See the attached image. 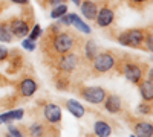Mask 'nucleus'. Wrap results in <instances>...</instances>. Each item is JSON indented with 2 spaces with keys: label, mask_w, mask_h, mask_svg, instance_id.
Wrapping results in <instances>:
<instances>
[{
  "label": "nucleus",
  "mask_w": 153,
  "mask_h": 137,
  "mask_svg": "<svg viewBox=\"0 0 153 137\" xmlns=\"http://www.w3.org/2000/svg\"><path fill=\"white\" fill-rule=\"evenodd\" d=\"M46 43H51V47H52V52L55 55H63V53H68L71 52L74 46H75V38L68 34V32H58V34H54V35H48L45 38Z\"/></svg>",
  "instance_id": "nucleus-1"
},
{
  "label": "nucleus",
  "mask_w": 153,
  "mask_h": 137,
  "mask_svg": "<svg viewBox=\"0 0 153 137\" xmlns=\"http://www.w3.org/2000/svg\"><path fill=\"white\" fill-rule=\"evenodd\" d=\"M144 37H146V31L144 29H129V31H124L121 32L117 40L120 44L127 46V47H143V41H144Z\"/></svg>",
  "instance_id": "nucleus-2"
},
{
  "label": "nucleus",
  "mask_w": 153,
  "mask_h": 137,
  "mask_svg": "<svg viewBox=\"0 0 153 137\" xmlns=\"http://www.w3.org/2000/svg\"><path fill=\"white\" fill-rule=\"evenodd\" d=\"M117 64V59H115V55L112 52H101L97 53L95 58L92 59V69L95 73L103 75L107 73L109 70H112Z\"/></svg>",
  "instance_id": "nucleus-3"
},
{
  "label": "nucleus",
  "mask_w": 153,
  "mask_h": 137,
  "mask_svg": "<svg viewBox=\"0 0 153 137\" xmlns=\"http://www.w3.org/2000/svg\"><path fill=\"white\" fill-rule=\"evenodd\" d=\"M80 96L84 99L86 102H91V104H103L104 97L107 96L106 90L103 87H97V85H91V87H84L80 92Z\"/></svg>",
  "instance_id": "nucleus-4"
},
{
  "label": "nucleus",
  "mask_w": 153,
  "mask_h": 137,
  "mask_svg": "<svg viewBox=\"0 0 153 137\" xmlns=\"http://www.w3.org/2000/svg\"><path fill=\"white\" fill-rule=\"evenodd\" d=\"M78 66V55L74 53V52H68V53H63L58 56L57 63H55V67L58 69V72H63V73H71L76 69Z\"/></svg>",
  "instance_id": "nucleus-5"
},
{
  "label": "nucleus",
  "mask_w": 153,
  "mask_h": 137,
  "mask_svg": "<svg viewBox=\"0 0 153 137\" xmlns=\"http://www.w3.org/2000/svg\"><path fill=\"white\" fill-rule=\"evenodd\" d=\"M123 75L126 76L127 81H130L132 84H139L143 81V69L139 64L132 63V61H126L123 64Z\"/></svg>",
  "instance_id": "nucleus-6"
},
{
  "label": "nucleus",
  "mask_w": 153,
  "mask_h": 137,
  "mask_svg": "<svg viewBox=\"0 0 153 137\" xmlns=\"http://www.w3.org/2000/svg\"><path fill=\"white\" fill-rule=\"evenodd\" d=\"M115 20V11L110 5H103L100 8V11L97 12V17L95 21L100 28H109L110 24Z\"/></svg>",
  "instance_id": "nucleus-7"
},
{
  "label": "nucleus",
  "mask_w": 153,
  "mask_h": 137,
  "mask_svg": "<svg viewBox=\"0 0 153 137\" xmlns=\"http://www.w3.org/2000/svg\"><path fill=\"white\" fill-rule=\"evenodd\" d=\"M9 29H11L14 37H17V38H25V37L29 34V24L23 18H12L9 21Z\"/></svg>",
  "instance_id": "nucleus-8"
},
{
  "label": "nucleus",
  "mask_w": 153,
  "mask_h": 137,
  "mask_svg": "<svg viewBox=\"0 0 153 137\" xmlns=\"http://www.w3.org/2000/svg\"><path fill=\"white\" fill-rule=\"evenodd\" d=\"M43 116H45V119H46L49 123H58V122H61L63 113H61L60 105L49 102V104H46V105L43 107Z\"/></svg>",
  "instance_id": "nucleus-9"
},
{
  "label": "nucleus",
  "mask_w": 153,
  "mask_h": 137,
  "mask_svg": "<svg viewBox=\"0 0 153 137\" xmlns=\"http://www.w3.org/2000/svg\"><path fill=\"white\" fill-rule=\"evenodd\" d=\"M37 89H38V85H37L35 79L31 78V76H25V78L19 82V92H20V95L25 96V97H31V96L37 92Z\"/></svg>",
  "instance_id": "nucleus-10"
},
{
  "label": "nucleus",
  "mask_w": 153,
  "mask_h": 137,
  "mask_svg": "<svg viewBox=\"0 0 153 137\" xmlns=\"http://www.w3.org/2000/svg\"><path fill=\"white\" fill-rule=\"evenodd\" d=\"M104 108L112 114H117L121 111L123 108V102H121V97L117 96V95H110V96H106L104 97Z\"/></svg>",
  "instance_id": "nucleus-11"
},
{
  "label": "nucleus",
  "mask_w": 153,
  "mask_h": 137,
  "mask_svg": "<svg viewBox=\"0 0 153 137\" xmlns=\"http://www.w3.org/2000/svg\"><path fill=\"white\" fill-rule=\"evenodd\" d=\"M80 9H81V14L87 20H95L97 12H98V5L94 2V0H81Z\"/></svg>",
  "instance_id": "nucleus-12"
},
{
  "label": "nucleus",
  "mask_w": 153,
  "mask_h": 137,
  "mask_svg": "<svg viewBox=\"0 0 153 137\" xmlns=\"http://www.w3.org/2000/svg\"><path fill=\"white\" fill-rule=\"evenodd\" d=\"M133 133L136 137H153V125L147 120L136 122L133 125Z\"/></svg>",
  "instance_id": "nucleus-13"
},
{
  "label": "nucleus",
  "mask_w": 153,
  "mask_h": 137,
  "mask_svg": "<svg viewBox=\"0 0 153 137\" xmlns=\"http://www.w3.org/2000/svg\"><path fill=\"white\" fill-rule=\"evenodd\" d=\"M66 110L76 119H81L86 114V108L83 107V104H80L78 101H74V99L66 101Z\"/></svg>",
  "instance_id": "nucleus-14"
},
{
  "label": "nucleus",
  "mask_w": 153,
  "mask_h": 137,
  "mask_svg": "<svg viewBox=\"0 0 153 137\" xmlns=\"http://www.w3.org/2000/svg\"><path fill=\"white\" fill-rule=\"evenodd\" d=\"M139 93L144 102H152L153 101V81H141L139 82Z\"/></svg>",
  "instance_id": "nucleus-15"
},
{
  "label": "nucleus",
  "mask_w": 153,
  "mask_h": 137,
  "mask_svg": "<svg viewBox=\"0 0 153 137\" xmlns=\"http://www.w3.org/2000/svg\"><path fill=\"white\" fill-rule=\"evenodd\" d=\"M69 20H71V26H74V29L80 31L83 34H91L92 29L89 24H86V21H83V18H80L76 14H69Z\"/></svg>",
  "instance_id": "nucleus-16"
},
{
  "label": "nucleus",
  "mask_w": 153,
  "mask_h": 137,
  "mask_svg": "<svg viewBox=\"0 0 153 137\" xmlns=\"http://www.w3.org/2000/svg\"><path fill=\"white\" fill-rule=\"evenodd\" d=\"M94 133L97 137H110L112 134V127L106 120H97L94 123Z\"/></svg>",
  "instance_id": "nucleus-17"
},
{
  "label": "nucleus",
  "mask_w": 153,
  "mask_h": 137,
  "mask_svg": "<svg viewBox=\"0 0 153 137\" xmlns=\"http://www.w3.org/2000/svg\"><path fill=\"white\" fill-rule=\"evenodd\" d=\"M25 116V110L17 108V110H9L6 113L0 114V122L2 123H11L12 120H20Z\"/></svg>",
  "instance_id": "nucleus-18"
},
{
  "label": "nucleus",
  "mask_w": 153,
  "mask_h": 137,
  "mask_svg": "<svg viewBox=\"0 0 153 137\" xmlns=\"http://www.w3.org/2000/svg\"><path fill=\"white\" fill-rule=\"evenodd\" d=\"M12 38H14V35H12V32L9 29V23H6V21L0 23V41L2 43H11Z\"/></svg>",
  "instance_id": "nucleus-19"
},
{
  "label": "nucleus",
  "mask_w": 153,
  "mask_h": 137,
  "mask_svg": "<svg viewBox=\"0 0 153 137\" xmlns=\"http://www.w3.org/2000/svg\"><path fill=\"white\" fill-rule=\"evenodd\" d=\"M97 53H98V46H97V43L92 41V40L86 41V44H84V56H86V59L92 61Z\"/></svg>",
  "instance_id": "nucleus-20"
},
{
  "label": "nucleus",
  "mask_w": 153,
  "mask_h": 137,
  "mask_svg": "<svg viewBox=\"0 0 153 137\" xmlns=\"http://www.w3.org/2000/svg\"><path fill=\"white\" fill-rule=\"evenodd\" d=\"M65 14H68V5H66V3L55 5V6H54V9L51 11V18L57 20V18H60L61 15H65Z\"/></svg>",
  "instance_id": "nucleus-21"
},
{
  "label": "nucleus",
  "mask_w": 153,
  "mask_h": 137,
  "mask_svg": "<svg viewBox=\"0 0 153 137\" xmlns=\"http://www.w3.org/2000/svg\"><path fill=\"white\" fill-rule=\"evenodd\" d=\"M29 134H31V137H43V134H45V127L42 125V123H32V125H29Z\"/></svg>",
  "instance_id": "nucleus-22"
},
{
  "label": "nucleus",
  "mask_w": 153,
  "mask_h": 137,
  "mask_svg": "<svg viewBox=\"0 0 153 137\" xmlns=\"http://www.w3.org/2000/svg\"><path fill=\"white\" fill-rule=\"evenodd\" d=\"M143 49L147 52H152L153 49V37H152V31H146V37H144V41H143Z\"/></svg>",
  "instance_id": "nucleus-23"
},
{
  "label": "nucleus",
  "mask_w": 153,
  "mask_h": 137,
  "mask_svg": "<svg viewBox=\"0 0 153 137\" xmlns=\"http://www.w3.org/2000/svg\"><path fill=\"white\" fill-rule=\"evenodd\" d=\"M42 34H43V31H42V26H40V24H34V28H32V29H29L28 38L35 41L37 38H40V37H42Z\"/></svg>",
  "instance_id": "nucleus-24"
},
{
  "label": "nucleus",
  "mask_w": 153,
  "mask_h": 137,
  "mask_svg": "<svg viewBox=\"0 0 153 137\" xmlns=\"http://www.w3.org/2000/svg\"><path fill=\"white\" fill-rule=\"evenodd\" d=\"M22 46H23V49H25V51H28V52H34L35 49H37V43H35L34 40H29V38H26V37L23 38V41H22Z\"/></svg>",
  "instance_id": "nucleus-25"
},
{
  "label": "nucleus",
  "mask_w": 153,
  "mask_h": 137,
  "mask_svg": "<svg viewBox=\"0 0 153 137\" xmlns=\"http://www.w3.org/2000/svg\"><path fill=\"white\" fill-rule=\"evenodd\" d=\"M138 111L141 114H152V105H150V102H143V104H139L138 105Z\"/></svg>",
  "instance_id": "nucleus-26"
},
{
  "label": "nucleus",
  "mask_w": 153,
  "mask_h": 137,
  "mask_svg": "<svg viewBox=\"0 0 153 137\" xmlns=\"http://www.w3.org/2000/svg\"><path fill=\"white\" fill-rule=\"evenodd\" d=\"M8 133L12 136V137H23V134H22V131L17 128V127H14V125H11V123H8Z\"/></svg>",
  "instance_id": "nucleus-27"
},
{
  "label": "nucleus",
  "mask_w": 153,
  "mask_h": 137,
  "mask_svg": "<svg viewBox=\"0 0 153 137\" xmlns=\"http://www.w3.org/2000/svg\"><path fill=\"white\" fill-rule=\"evenodd\" d=\"M8 56H9L8 49H6L5 46H0V63H2V61H5Z\"/></svg>",
  "instance_id": "nucleus-28"
},
{
  "label": "nucleus",
  "mask_w": 153,
  "mask_h": 137,
  "mask_svg": "<svg viewBox=\"0 0 153 137\" xmlns=\"http://www.w3.org/2000/svg\"><path fill=\"white\" fill-rule=\"evenodd\" d=\"M63 81H57V87L58 89H66L68 87V79L66 78H61Z\"/></svg>",
  "instance_id": "nucleus-29"
},
{
  "label": "nucleus",
  "mask_w": 153,
  "mask_h": 137,
  "mask_svg": "<svg viewBox=\"0 0 153 137\" xmlns=\"http://www.w3.org/2000/svg\"><path fill=\"white\" fill-rule=\"evenodd\" d=\"M48 3H49V5H52V6H55V5L66 3V0H48Z\"/></svg>",
  "instance_id": "nucleus-30"
},
{
  "label": "nucleus",
  "mask_w": 153,
  "mask_h": 137,
  "mask_svg": "<svg viewBox=\"0 0 153 137\" xmlns=\"http://www.w3.org/2000/svg\"><path fill=\"white\" fill-rule=\"evenodd\" d=\"M130 5H143V3H146L147 0H127Z\"/></svg>",
  "instance_id": "nucleus-31"
},
{
  "label": "nucleus",
  "mask_w": 153,
  "mask_h": 137,
  "mask_svg": "<svg viewBox=\"0 0 153 137\" xmlns=\"http://www.w3.org/2000/svg\"><path fill=\"white\" fill-rule=\"evenodd\" d=\"M12 3H17V5H28L29 0H11Z\"/></svg>",
  "instance_id": "nucleus-32"
},
{
  "label": "nucleus",
  "mask_w": 153,
  "mask_h": 137,
  "mask_svg": "<svg viewBox=\"0 0 153 137\" xmlns=\"http://www.w3.org/2000/svg\"><path fill=\"white\" fill-rule=\"evenodd\" d=\"M72 2L76 5V6H80V3H81V0H72Z\"/></svg>",
  "instance_id": "nucleus-33"
},
{
  "label": "nucleus",
  "mask_w": 153,
  "mask_h": 137,
  "mask_svg": "<svg viewBox=\"0 0 153 137\" xmlns=\"http://www.w3.org/2000/svg\"><path fill=\"white\" fill-rule=\"evenodd\" d=\"M5 137H12V136H11V134H9V133H8V134H6V136H5Z\"/></svg>",
  "instance_id": "nucleus-34"
},
{
  "label": "nucleus",
  "mask_w": 153,
  "mask_h": 137,
  "mask_svg": "<svg viewBox=\"0 0 153 137\" xmlns=\"http://www.w3.org/2000/svg\"><path fill=\"white\" fill-rule=\"evenodd\" d=\"M130 137H136V136H135V134H132V136H130Z\"/></svg>",
  "instance_id": "nucleus-35"
},
{
  "label": "nucleus",
  "mask_w": 153,
  "mask_h": 137,
  "mask_svg": "<svg viewBox=\"0 0 153 137\" xmlns=\"http://www.w3.org/2000/svg\"><path fill=\"white\" fill-rule=\"evenodd\" d=\"M0 123H2V122H0Z\"/></svg>",
  "instance_id": "nucleus-36"
}]
</instances>
